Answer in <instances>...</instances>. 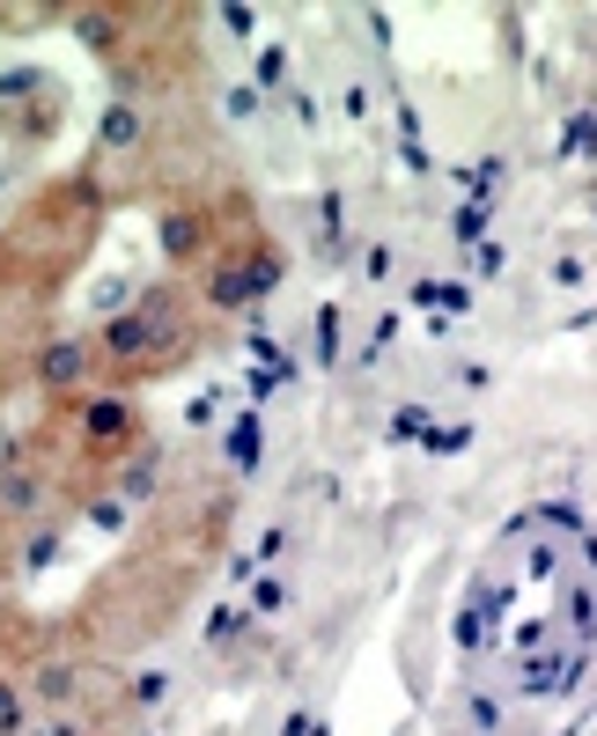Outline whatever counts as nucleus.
Masks as SVG:
<instances>
[{
	"label": "nucleus",
	"instance_id": "1",
	"mask_svg": "<svg viewBox=\"0 0 597 736\" xmlns=\"http://www.w3.org/2000/svg\"><path fill=\"white\" fill-rule=\"evenodd\" d=\"M0 722H15V707H8V700H0Z\"/></svg>",
	"mask_w": 597,
	"mask_h": 736
}]
</instances>
